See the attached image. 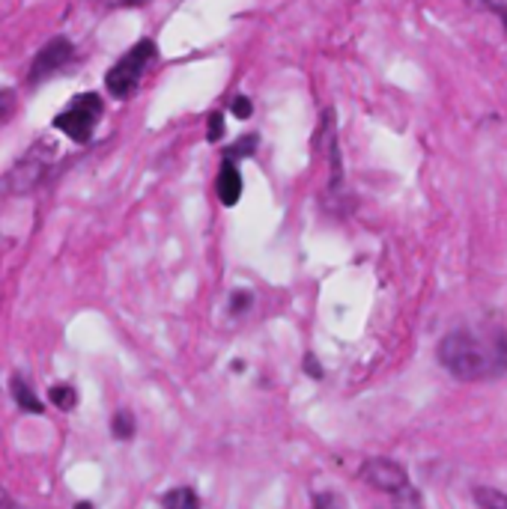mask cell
Segmentation results:
<instances>
[{"label":"cell","instance_id":"6da1fadb","mask_svg":"<svg viewBox=\"0 0 507 509\" xmlns=\"http://www.w3.org/2000/svg\"><path fill=\"white\" fill-rule=\"evenodd\" d=\"M439 363L462 381H489L507 372V328L475 325L451 330L439 343Z\"/></svg>","mask_w":507,"mask_h":509},{"label":"cell","instance_id":"7a4b0ae2","mask_svg":"<svg viewBox=\"0 0 507 509\" xmlns=\"http://www.w3.org/2000/svg\"><path fill=\"white\" fill-rule=\"evenodd\" d=\"M158 60V45L153 39H140L135 48L114 63L105 75V87L114 98H129L140 87V78L147 75L149 66Z\"/></svg>","mask_w":507,"mask_h":509},{"label":"cell","instance_id":"3957f363","mask_svg":"<svg viewBox=\"0 0 507 509\" xmlns=\"http://www.w3.org/2000/svg\"><path fill=\"white\" fill-rule=\"evenodd\" d=\"M102 96L99 93H84L75 96L63 111L55 116V129L63 131L66 138H72L75 143H87L93 138L96 125L102 120Z\"/></svg>","mask_w":507,"mask_h":509},{"label":"cell","instance_id":"277c9868","mask_svg":"<svg viewBox=\"0 0 507 509\" xmlns=\"http://www.w3.org/2000/svg\"><path fill=\"white\" fill-rule=\"evenodd\" d=\"M72 57H75V45L69 42L66 36H55V39L42 45L39 54L33 57L30 71H28V84H42L46 78L57 75Z\"/></svg>","mask_w":507,"mask_h":509},{"label":"cell","instance_id":"5b68a950","mask_svg":"<svg viewBox=\"0 0 507 509\" xmlns=\"http://www.w3.org/2000/svg\"><path fill=\"white\" fill-rule=\"evenodd\" d=\"M361 480L373 488L388 491V495H397V491H403L409 486L406 468L391 459H368L361 464Z\"/></svg>","mask_w":507,"mask_h":509},{"label":"cell","instance_id":"8992f818","mask_svg":"<svg viewBox=\"0 0 507 509\" xmlns=\"http://www.w3.org/2000/svg\"><path fill=\"white\" fill-rule=\"evenodd\" d=\"M48 161H51V146L39 143V146L33 149L30 155H24L10 173V188H13V191H28V188L37 185L39 176L46 173Z\"/></svg>","mask_w":507,"mask_h":509},{"label":"cell","instance_id":"52a82bcc","mask_svg":"<svg viewBox=\"0 0 507 509\" xmlns=\"http://www.w3.org/2000/svg\"><path fill=\"white\" fill-rule=\"evenodd\" d=\"M239 194H242V176H239L233 161H224L218 170V200L224 205H236Z\"/></svg>","mask_w":507,"mask_h":509},{"label":"cell","instance_id":"ba28073f","mask_svg":"<svg viewBox=\"0 0 507 509\" xmlns=\"http://www.w3.org/2000/svg\"><path fill=\"white\" fill-rule=\"evenodd\" d=\"M13 396L24 411H30V414H42V402L37 399V393H33V388L21 379V375H13Z\"/></svg>","mask_w":507,"mask_h":509},{"label":"cell","instance_id":"9c48e42d","mask_svg":"<svg viewBox=\"0 0 507 509\" xmlns=\"http://www.w3.org/2000/svg\"><path fill=\"white\" fill-rule=\"evenodd\" d=\"M165 509H200V504L191 488H173L165 495Z\"/></svg>","mask_w":507,"mask_h":509},{"label":"cell","instance_id":"30bf717a","mask_svg":"<svg viewBox=\"0 0 507 509\" xmlns=\"http://www.w3.org/2000/svg\"><path fill=\"white\" fill-rule=\"evenodd\" d=\"M51 402H55L60 411H72L78 405V393L72 384H55V388H51Z\"/></svg>","mask_w":507,"mask_h":509},{"label":"cell","instance_id":"8fae6325","mask_svg":"<svg viewBox=\"0 0 507 509\" xmlns=\"http://www.w3.org/2000/svg\"><path fill=\"white\" fill-rule=\"evenodd\" d=\"M475 497H477V504L484 506V509H507V495H504V491L475 488Z\"/></svg>","mask_w":507,"mask_h":509},{"label":"cell","instance_id":"7c38bea8","mask_svg":"<svg viewBox=\"0 0 507 509\" xmlns=\"http://www.w3.org/2000/svg\"><path fill=\"white\" fill-rule=\"evenodd\" d=\"M114 435L120 441H129L135 435V417H131V411H117V417H114Z\"/></svg>","mask_w":507,"mask_h":509},{"label":"cell","instance_id":"4fadbf2b","mask_svg":"<svg viewBox=\"0 0 507 509\" xmlns=\"http://www.w3.org/2000/svg\"><path fill=\"white\" fill-rule=\"evenodd\" d=\"M15 104H19V98H15L13 89L10 87H0V125H6V122L13 120Z\"/></svg>","mask_w":507,"mask_h":509},{"label":"cell","instance_id":"5bb4252c","mask_svg":"<svg viewBox=\"0 0 507 509\" xmlns=\"http://www.w3.org/2000/svg\"><path fill=\"white\" fill-rule=\"evenodd\" d=\"M254 146H257V134H251V138H245V140H239L236 146H230V149H227V158H224V161H233V164H236V158H242V155H251V152H254Z\"/></svg>","mask_w":507,"mask_h":509},{"label":"cell","instance_id":"9a60e30c","mask_svg":"<svg viewBox=\"0 0 507 509\" xmlns=\"http://www.w3.org/2000/svg\"><path fill=\"white\" fill-rule=\"evenodd\" d=\"M221 134H224V116L215 111V113H209V134H207V138H209L212 143H218Z\"/></svg>","mask_w":507,"mask_h":509},{"label":"cell","instance_id":"2e32d148","mask_svg":"<svg viewBox=\"0 0 507 509\" xmlns=\"http://www.w3.org/2000/svg\"><path fill=\"white\" fill-rule=\"evenodd\" d=\"M251 111H254V104H251V98H248V96H236L233 98V113L239 116V120H248Z\"/></svg>","mask_w":507,"mask_h":509},{"label":"cell","instance_id":"e0dca14e","mask_svg":"<svg viewBox=\"0 0 507 509\" xmlns=\"http://www.w3.org/2000/svg\"><path fill=\"white\" fill-rule=\"evenodd\" d=\"M317 509H346L343 506V497H337V495H317Z\"/></svg>","mask_w":507,"mask_h":509},{"label":"cell","instance_id":"ac0fdd59","mask_svg":"<svg viewBox=\"0 0 507 509\" xmlns=\"http://www.w3.org/2000/svg\"><path fill=\"white\" fill-rule=\"evenodd\" d=\"M486 6L493 9V13H498V18H502L504 30H507V4H498V0H486Z\"/></svg>","mask_w":507,"mask_h":509},{"label":"cell","instance_id":"d6986e66","mask_svg":"<svg viewBox=\"0 0 507 509\" xmlns=\"http://www.w3.org/2000/svg\"><path fill=\"white\" fill-rule=\"evenodd\" d=\"M248 304H251V295H248V292H236L233 295V313H239V310H248Z\"/></svg>","mask_w":507,"mask_h":509},{"label":"cell","instance_id":"ffe728a7","mask_svg":"<svg viewBox=\"0 0 507 509\" xmlns=\"http://www.w3.org/2000/svg\"><path fill=\"white\" fill-rule=\"evenodd\" d=\"M305 370H308V375H314V379H319V375H323V370H319V363H317L314 355L305 357Z\"/></svg>","mask_w":507,"mask_h":509},{"label":"cell","instance_id":"44dd1931","mask_svg":"<svg viewBox=\"0 0 507 509\" xmlns=\"http://www.w3.org/2000/svg\"><path fill=\"white\" fill-rule=\"evenodd\" d=\"M0 509H21V506L15 504V500L6 495V491H0Z\"/></svg>","mask_w":507,"mask_h":509},{"label":"cell","instance_id":"7402d4cb","mask_svg":"<svg viewBox=\"0 0 507 509\" xmlns=\"http://www.w3.org/2000/svg\"><path fill=\"white\" fill-rule=\"evenodd\" d=\"M147 0H111V6H144Z\"/></svg>","mask_w":507,"mask_h":509},{"label":"cell","instance_id":"603a6c76","mask_svg":"<svg viewBox=\"0 0 507 509\" xmlns=\"http://www.w3.org/2000/svg\"><path fill=\"white\" fill-rule=\"evenodd\" d=\"M75 509H93V504H87V500H81V504H75Z\"/></svg>","mask_w":507,"mask_h":509}]
</instances>
